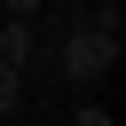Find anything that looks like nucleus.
I'll list each match as a JSON object with an SVG mask.
<instances>
[{"label": "nucleus", "mask_w": 126, "mask_h": 126, "mask_svg": "<svg viewBox=\"0 0 126 126\" xmlns=\"http://www.w3.org/2000/svg\"><path fill=\"white\" fill-rule=\"evenodd\" d=\"M110 63H118V39H102V32H87L71 16V32L55 39V71L63 79H110Z\"/></svg>", "instance_id": "nucleus-1"}, {"label": "nucleus", "mask_w": 126, "mask_h": 126, "mask_svg": "<svg viewBox=\"0 0 126 126\" xmlns=\"http://www.w3.org/2000/svg\"><path fill=\"white\" fill-rule=\"evenodd\" d=\"M39 55H47V39H39V24H32V16H0V63H8L16 79H24V71H32Z\"/></svg>", "instance_id": "nucleus-2"}, {"label": "nucleus", "mask_w": 126, "mask_h": 126, "mask_svg": "<svg viewBox=\"0 0 126 126\" xmlns=\"http://www.w3.org/2000/svg\"><path fill=\"white\" fill-rule=\"evenodd\" d=\"M16 102H24V79H16V71H8V63H0V126H8V118H16Z\"/></svg>", "instance_id": "nucleus-3"}, {"label": "nucleus", "mask_w": 126, "mask_h": 126, "mask_svg": "<svg viewBox=\"0 0 126 126\" xmlns=\"http://www.w3.org/2000/svg\"><path fill=\"white\" fill-rule=\"evenodd\" d=\"M71 126H110V110H102V102H79V110H71Z\"/></svg>", "instance_id": "nucleus-4"}]
</instances>
